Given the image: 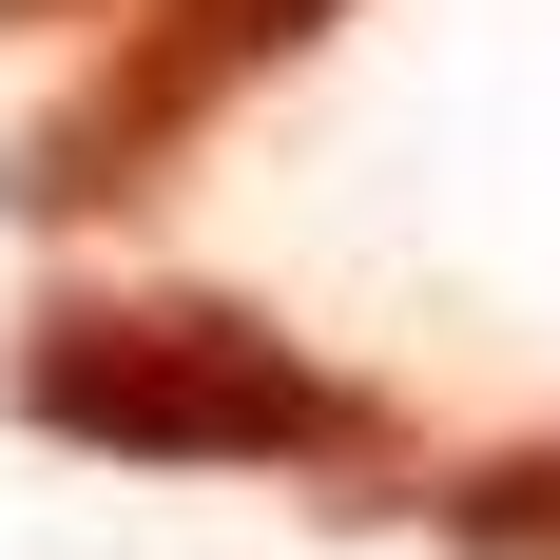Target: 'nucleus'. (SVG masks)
Returning a JSON list of instances; mask_svg holds the SVG:
<instances>
[{
	"label": "nucleus",
	"mask_w": 560,
	"mask_h": 560,
	"mask_svg": "<svg viewBox=\"0 0 560 560\" xmlns=\"http://www.w3.org/2000/svg\"><path fill=\"white\" fill-rule=\"evenodd\" d=\"M20 425L78 464H387V406L232 290H58L20 329Z\"/></svg>",
	"instance_id": "obj_1"
},
{
	"label": "nucleus",
	"mask_w": 560,
	"mask_h": 560,
	"mask_svg": "<svg viewBox=\"0 0 560 560\" xmlns=\"http://www.w3.org/2000/svg\"><path fill=\"white\" fill-rule=\"evenodd\" d=\"M329 20H348V0H136V39H116L97 78L20 136V155H0V213H20V232H97V213H136V194H155V174L194 155L232 97H252V78H290Z\"/></svg>",
	"instance_id": "obj_2"
},
{
	"label": "nucleus",
	"mask_w": 560,
	"mask_h": 560,
	"mask_svg": "<svg viewBox=\"0 0 560 560\" xmlns=\"http://www.w3.org/2000/svg\"><path fill=\"white\" fill-rule=\"evenodd\" d=\"M425 541H464V560H560V425H541V445H483V464H425Z\"/></svg>",
	"instance_id": "obj_3"
},
{
	"label": "nucleus",
	"mask_w": 560,
	"mask_h": 560,
	"mask_svg": "<svg viewBox=\"0 0 560 560\" xmlns=\"http://www.w3.org/2000/svg\"><path fill=\"white\" fill-rule=\"evenodd\" d=\"M0 20H78V0H0Z\"/></svg>",
	"instance_id": "obj_4"
}]
</instances>
